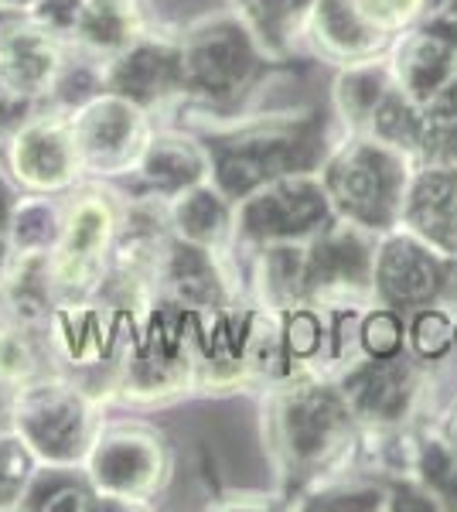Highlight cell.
Masks as SVG:
<instances>
[{
  "label": "cell",
  "instance_id": "6da1fadb",
  "mask_svg": "<svg viewBox=\"0 0 457 512\" xmlns=\"http://www.w3.org/2000/svg\"><path fill=\"white\" fill-rule=\"evenodd\" d=\"M359 434V420L348 410L331 369L297 366L263 386V441L284 485V499L314 478L352 468Z\"/></svg>",
  "mask_w": 457,
  "mask_h": 512
},
{
  "label": "cell",
  "instance_id": "7a4b0ae2",
  "mask_svg": "<svg viewBox=\"0 0 457 512\" xmlns=\"http://www.w3.org/2000/svg\"><path fill=\"white\" fill-rule=\"evenodd\" d=\"M335 113L290 110L267 117H232L202 123L198 137L209 147V181L232 205L280 175H321L328 154L342 140Z\"/></svg>",
  "mask_w": 457,
  "mask_h": 512
},
{
  "label": "cell",
  "instance_id": "3957f363",
  "mask_svg": "<svg viewBox=\"0 0 457 512\" xmlns=\"http://www.w3.org/2000/svg\"><path fill=\"white\" fill-rule=\"evenodd\" d=\"M277 65L253 35L236 7L205 14L181 28V72H185V99L205 123L243 117L246 103L260 93Z\"/></svg>",
  "mask_w": 457,
  "mask_h": 512
},
{
  "label": "cell",
  "instance_id": "277c9868",
  "mask_svg": "<svg viewBox=\"0 0 457 512\" xmlns=\"http://www.w3.org/2000/svg\"><path fill=\"white\" fill-rule=\"evenodd\" d=\"M103 424L106 400L76 376L52 369L14 386L7 427L21 437L38 465L82 468Z\"/></svg>",
  "mask_w": 457,
  "mask_h": 512
},
{
  "label": "cell",
  "instance_id": "5b68a950",
  "mask_svg": "<svg viewBox=\"0 0 457 512\" xmlns=\"http://www.w3.org/2000/svg\"><path fill=\"white\" fill-rule=\"evenodd\" d=\"M417 158L372 134H342L321 168L335 216L369 233H389L403 219V198Z\"/></svg>",
  "mask_w": 457,
  "mask_h": 512
},
{
  "label": "cell",
  "instance_id": "8992f818",
  "mask_svg": "<svg viewBox=\"0 0 457 512\" xmlns=\"http://www.w3.org/2000/svg\"><path fill=\"white\" fill-rule=\"evenodd\" d=\"M123 195L110 181L86 178L65 192V222L55 250L48 253L58 308L96 301L113 267L120 239Z\"/></svg>",
  "mask_w": 457,
  "mask_h": 512
},
{
  "label": "cell",
  "instance_id": "52a82bcc",
  "mask_svg": "<svg viewBox=\"0 0 457 512\" xmlns=\"http://www.w3.org/2000/svg\"><path fill=\"white\" fill-rule=\"evenodd\" d=\"M171 448L161 431L140 420H106L89 448L82 472L96 492L99 509H144L168 489Z\"/></svg>",
  "mask_w": 457,
  "mask_h": 512
},
{
  "label": "cell",
  "instance_id": "ba28073f",
  "mask_svg": "<svg viewBox=\"0 0 457 512\" xmlns=\"http://www.w3.org/2000/svg\"><path fill=\"white\" fill-rule=\"evenodd\" d=\"M335 219L321 175H280L236 202L229 250L246 256L270 243H307Z\"/></svg>",
  "mask_w": 457,
  "mask_h": 512
},
{
  "label": "cell",
  "instance_id": "9c48e42d",
  "mask_svg": "<svg viewBox=\"0 0 457 512\" xmlns=\"http://www.w3.org/2000/svg\"><path fill=\"white\" fill-rule=\"evenodd\" d=\"M376 243L379 236L335 219L307 239V297L328 318L362 315L376 304Z\"/></svg>",
  "mask_w": 457,
  "mask_h": 512
},
{
  "label": "cell",
  "instance_id": "30bf717a",
  "mask_svg": "<svg viewBox=\"0 0 457 512\" xmlns=\"http://www.w3.org/2000/svg\"><path fill=\"white\" fill-rule=\"evenodd\" d=\"M335 383L362 431L413 427V417L420 414L423 393H427V373L413 352L393 355V359H372L355 352L335 369Z\"/></svg>",
  "mask_w": 457,
  "mask_h": 512
},
{
  "label": "cell",
  "instance_id": "8fae6325",
  "mask_svg": "<svg viewBox=\"0 0 457 512\" xmlns=\"http://www.w3.org/2000/svg\"><path fill=\"white\" fill-rule=\"evenodd\" d=\"M72 137L79 147V161L86 178L113 181L130 178L144 154L147 140L154 137L157 117L140 110L137 103L113 93H99L69 117Z\"/></svg>",
  "mask_w": 457,
  "mask_h": 512
},
{
  "label": "cell",
  "instance_id": "7c38bea8",
  "mask_svg": "<svg viewBox=\"0 0 457 512\" xmlns=\"http://www.w3.org/2000/svg\"><path fill=\"white\" fill-rule=\"evenodd\" d=\"M103 89L137 103L147 113H168L185 99V72H181V31L147 24L144 35L130 41L123 52L99 62Z\"/></svg>",
  "mask_w": 457,
  "mask_h": 512
},
{
  "label": "cell",
  "instance_id": "4fadbf2b",
  "mask_svg": "<svg viewBox=\"0 0 457 512\" xmlns=\"http://www.w3.org/2000/svg\"><path fill=\"white\" fill-rule=\"evenodd\" d=\"M0 164L28 195H65L86 181L79 161V147L72 137V123L65 113H38L21 134L0 147Z\"/></svg>",
  "mask_w": 457,
  "mask_h": 512
},
{
  "label": "cell",
  "instance_id": "5bb4252c",
  "mask_svg": "<svg viewBox=\"0 0 457 512\" xmlns=\"http://www.w3.org/2000/svg\"><path fill=\"white\" fill-rule=\"evenodd\" d=\"M444 277V253L396 226L376 243V304L400 311L403 318L434 308Z\"/></svg>",
  "mask_w": 457,
  "mask_h": 512
},
{
  "label": "cell",
  "instance_id": "9a60e30c",
  "mask_svg": "<svg viewBox=\"0 0 457 512\" xmlns=\"http://www.w3.org/2000/svg\"><path fill=\"white\" fill-rule=\"evenodd\" d=\"M393 38L379 31L355 0H311L301 24V48L331 65H352L389 52Z\"/></svg>",
  "mask_w": 457,
  "mask_h": 512
},
{
  "label": "cell",
  "instance_id": "2e32d148",
  "mask_svg": "<svg viewBox=\"0 0 457 512\" xmlns=\"http://www.w3.org/2000/svg\"><path fill=\"white\" fill-rule=\"evenodd\" d=\"M209 175L212 161L202 137L178 127H157L130 175V192L168 202L198 181H209Z\"/></svg>",
  "mask_w": 457,
  "mask_h": 512
},
{
  "label": "cell",
  "instance_id": "e0dca14e",
  "mask_svg": "<svg viewBox=\"0 0 457 512\" xmlns=\"http://www.w3.org/2000/svg\"><path fill=\"white\" fill-rule=\"evenodd\" d=\"M403 229L437 253L457 256V168L417 164L403 198Z\"/></svg>",
  "mask_w": 457,
  "mask_h": 512
},
{
  "label": "cell",
  "instance_id": "ac0fdd59",
  "mask_svg": "<svg viewBox=\"0 0 457 512\" xmlns=\"http://www.w3.org/2000/svg\"><path fill=\"white\" fill-rule=\"evenodd\" d=\"M243 260L246 301L273 315H287L311 304L307 297V243H270L253 253H236Z\"/></svg>",
  "mask_w": 457,
  "mask_h": 512
},
{
  "label": "cell",
  "instance_id": "d6986e66",
  "mask_svg": "<svg viewBox=\"0 0 457 512\" xmlns=\"http://www.w3.org/2000/svg\"><path fill=\"white\" fill-rule=\"evenodd\" d=\"M386 59L389 69H393L396 89H403L420 106L457 76V48H451L444 38H437L423 24L396 35Z\"/></svg>",
  "mask_w": 457,
  "mask_h": 512
},
{
  "label": "cell",
  "instance_id": "ffe728a7",
  "mask_svg": "<svg viewBox=\"0 0 457 512\" xmlns=\"http://www.w3.org/2000/svg\"><path fill=\"white\" fill-rule=\"evenodd\" d=\"M396 86L393 69H389L386 52L376 59L352 62L338 69L335 82H331V113H335L338 127L345 134H365L372 117H376L379 103Z\"/></svg>",
  "mask_w": 457,
  "mask_h": 512
},
{
  "label": "cell",
  "instance_id": "44dd1931",
  "mask_svg": "<svg viewBox=\"0 0 457 512\" xmlns=\"http://www.w3.org/2000/svg\"><path fill=\"white\" fill-rule=\"evenodd\" d=\"M232 212H236V205L212 181H198V185L168 198L171 236L195 246H209V250H229Z\"/></svg>",
  "mask_w": 457,
  "mask_h": 512
},
{
  "label": "cell",
  "instance_id": "7402d4cb",
  "mask_svg": "<svg viewBox=\"0 0 457 512\" xmlns=\"http://www.w3.org/2000/svg\"><path fill=\"white\" fill-rule=\"evenodd\" d=\"M147 24L151 21H147L144 7L113 4V0H86L82 18L76 24V35H72V48L103 62L144 35Z\"/></svg>",
  "mask_w": 457,
  "mask_h": 512
},
{
  "label": "cell",
  "instance_id": "603a6c76",
  "mask_svg": "<svg viewBox=\"0 0 457 512\" xmlns=\"http://www.w3.org/2000/svg\"><path fill=\"white\" fill-rule=\"evenodd\" d=\"M307 7H311V0H236V11L243 14L277 65L301 48V24Z\"/></svg>",
  "mask_w": 457,
  "mask_h": 512
},
{
  "label": "cell",
  "instance_id": "cb8c5ba5",
  "mask_svg": "<svg viewBox=\"0 0 457 512\" xmlns=\"http://www.w3.org/2000/svg\"><path fill=\"white\" fill-rule=\"evenodd\" d=\"M65 222V195H28L21 192L7 219V236H11L18 253H52Z\"/></svg>",
  "mask_w": 457,
  "mask_h": 512
},
{
  "label": "cell",
  "instance_id": "d4e9b609",
  "mask_svg": "<svg viewBox=\"0 0 457 512\" xmlns=\"http://www.w3.org/2000/svg\"><path fill=\"white\" fill-rule=\"evenodd\" d=\"M96 492L82 468H52L38 465L18 509L31 512H93Z\"/></svg>",
  "mask_w": 457,
  "mask_h": 512
},
{
  "label": "cell",
  "instance_id": "484cf974",
  "mask_svg": "<svg viewBox=\"0 0 457 512\" xmlns=\"http://www.w3.org/2000/svg\"><path fill=\"white\" fill-rule=\"evenodd\" d=\"M410 475L420 478L440 509H457V444L447 431H417Z\"/></svg>",
  "mask_w": 457,
  "mask_h": 512
},
{
  "label": "cell",
  "instance_id": "4316f807",
  "mask_svg": "<svg viewBox=\"0 0 457 512\" xmlns=\"http://www.w3.org/2000/svg\"><path fill=\"white\" fill-rule=\"evenodd\" d=\"M99 93H106L99 59L79 52V48H72V55L65 59V65L58 69V76L52 82V89H48L45 103H48V110L72 117V113L82 110L86 103H93Z\"/></svg>",
  "mask_w": 457,
  "mask_h": 512
},
{
  "label": "cell",
  "instance_id": "83f0119b",
  "mask_svg": "<svg viewBox=\"0 0 457 512\" xmlns=\"http://www.w3.org/2000/svg\"><path fill=\"white\" fill-rule=\"evenodd\" d=\"M423 130H427V117H423V106L413 103L403 89H389V96L379 103L376 117H372L369 130L365 134L386 140V144L400 147V151L413 154L417 158L420 151V140H423Z\"/></svg>",
  "mask_w": 457,
  "mask_h": 512
},
{
  "label": "cell",
  "instance_id": "f1b7e54d",
  "mask_svg": "<svg viewBox=\"0 0 457 512\" xmlns=\"http://www.w3.org/2000/svg\"><path fill=\"white\" fill-rule=\"evenodd\" d=\"M355 345L372 359H393L406 352V318L393 308L372 304L355 318Z\"/></svg>",
  "mask_w": 457,
  "mask_h": 512
},
{
  "label": "cell",
  "instance_id": "f546056e",
  "mask_svg": "<svg viewBox=\"0 0 457 512\" xmlns=\"http://www.w3.org/2000/svg\"><path fill=\"white\" fill-rule=\"evenodd\" d=\"M406 349L417 355L420 362H440L454 349V315L447 308H423L410 315L406 325Z\"/></svg>",
  "mask_w": 457,
  "mask_h": 512
},
{
  "label": "cell",
  "instance_id": "4dcf8cb0",
  "mask_svg": "<svg viewBox=\"0 0 457 512\" xmlns=\"http://www.w3.org/2000/svg\"><path fill=\"white\" fill-rule=\"evenodd\" d=\"M38 461L24 448V441L11 427H0V512L18 509L21 495L28 489L31 475H35Z\"/></svg>",
  "mask_w": 457,
  "mask_h": 512
},
{
  "label": "cell",
  "instance_id": "1f68e13d",
  "mask_svg": "<svg viewBox=\"0 0 457 512\" xmlns=\"http://www.w3.org/2000/svg\"><path fill=\"white\" fill-rule=\"evenodd\" d=\"M359 11L376 24L379 31H386L389 38L403 35V31L417 28V24L434 11L437 0H355Z\"/></svg>",
  "mask_w": 457,
  "mask_h": 512
},
{
  "label": "cell",
  "instance_id": "d6a6232c",
  "mask_svg": "<svg viewBox=\"0 0 457 512\" xmlns=\"http://www.w3.org/2000/svg\"><path fill=\"white\" fill-rule=\"evenodd\" d=\"M82 7H86V0H28L21 11L28 14V21H35L38 28H45L48 35H55L72 45L76 24L82 18Z\"/></svg>",
  "mask_w": 457,
  "mask_h": 512
},
{
  "label": "cell",
  "instance_id": "836d02e7",
  "mask_svg": "<svg viewBox=\"0 0 457 512\" xmlns=\"http://www.w3.org/2000/svg\"><path fill=\"white\" fill-rule=\"evenodd\" d=\"M48 103L41 96L18 93V89H0V147L7 144L14 134H21L38 113H45Z\"/></svg>",
  "mask_w": 457,
  "mask_h": 512
},
{
  "label": "cell",
  "instance_id": "e575fe53",
  "mask_svg": "<svg viewBox=\"0 0 457 512\" xmlns=\"http://www.w3.org/2000/svg\"><path fill=\"white\" fill-rule=\"evenodd\" d=\"M417 164H444L457 168V120H427Z\"/></svg>",
  "mask_w": 457,
  "mask_h": 512
},
{
  "label": "cell",
  "instance_id": "d590c367",
  "mask_svg": "<svg viewBox=\"0 0 457 512\" xmlns=\"http://www.w3.org/2000/svg\"><path fill=\"white\" fill-rule=\"evenodd\" d=\"M440 308L457 311V256H444V277H440Z\"/></svg>",
  "mask_w": 457,
  "mask_h": 512
},
{
  "label": "cell",
  "instance_id": "8d00e7d4",
  "mask_svg": "<svg viewBox=\"0 0 457 512\" xmlns=\"http://www.w3.org/2000/svg\"><path fill=\"white\" fill-rule=\"evenodd\" d=\"M18 185L11 181V175H7V168L0 164V226H7V219H11V209L14 202H18Z\"/></svg>",
  "mask_w": 457,
  "mask_h": 512
},
{
  "label": "cell",
  "instance_id": "74e56055",
  "mask_svg": "<svg viewBox=\"0 0 457 512\" xmlns=\"http://www.w3.org/2000/svg\"><path fill=\"white\" fill-rule=\"evenodd\" d=\"M14 260H18V250H14L11 236H7V226H0V287H4L7 277H11Z\"/></svg>",
  "mask_w": 457,
  "mask_h": 512
},
{
  "label": "cell",
  "instance_id": "f35d334b",
  "mask_svg": "<svg viewBox=\"0 0 457 512\" xmlns=\"http://www.w3.org/2000/svg\"><path fill=\"white\" fill-rule=\"evenodd\" d=\"M11 396H14V386L0 376V427L7 424V414H11Z\"/></svg>",
  "mask_w": 457,
  "mask_h": 512
},
{
  "label": "cell",
  "instance_id": "ab89813d",
  "mask_svg": "<svg viewBox=\"0 0 457 512\" xmlns=\"http://www.w3.org/2000/svg\"><path fill=\"white\" fill-rule=\"evenodd\" d=\"M444 431H447V434H451V441L457 444V407H454V417H451V420H447V427H444Z\"/></svg>",
  "mask_w": 457,
  "mask_h": 512
},
{
  "label": "cell",
  "instance_id": "60d3db41",
  "mask_svg": "<svg viewBox=\"0 0 457 512\" xmlns=\"http://www.w3.org/2000/svg\"><path fill=\"white\" fill-rule=\"evenodd\" d=\"M113 4H130V7H144L147 0H113Z\"/></svg>",
  "mask_w": 457,
  "mask_h": 512
},
{
  "label": "cell",
  "instance_id": "b9f144b4",
  "mask_svg": "<svg viewBox=\"0 0 457 512\" xmlns=\"http://www.w3.org/2000/svg\"><path fill=\"white\" fill-rule=\"evenodd\" d=\"M454 349H457V318H454Z\"/></svg>",
  "mask_w": 457,
  "mask_h": 512
},
{
  "label": "cell",
  "instance_id": "7bdbcfd3",
  "mask_svg": "<svg viewBox=\"0 0 457 512\" xmlns=\"http://www.w3.org/2000/svg\"><path fill=\"white\" fill-rule=\"evenodd\" d=\"M444 4H454L457 7V0H444Z\"/></svg>",
  "mask_w": 457,
  "mask_h": 512
},
{
  "label": "cell",
  "instance_id": "ee69618b",
  "mask_svg": "<svg viewBox=\"0 0 457 512\" xmlns=\"http://www.w3.org/2000/svg\"><path fill=\"white\" fill-rule=\"evenodd\" d=\"M0 89H4V76H0Z\"/></svg>",
  "mask_w": 457,
  "mask_h": 512
}]
</instances>
